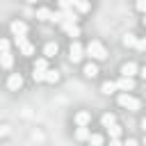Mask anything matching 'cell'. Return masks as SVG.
I'll return each mask as SVG.
<instances>
[{"label":"cell","mask_w":146,"mask_h":146,"mask_svg":"<svg viewBox=\"0 0 146 146\" xmlns=\"http://www.w3.org/2000/svg\"><path fill=\"white\" fill-rule=\"evenodd\" d=\"M84 52H87L89 57H94V59H105V57H107V52H105V46H103L100 41H91V43L84 48Z\"/></svg>","instance_id":"cell-1"},{"label":"cell","mask_w":146,"mask_h":146,"mask_svg":"<svg viewBox=\"0 0 146 146\" xmlns=\"http://www.w3.org/2000/svg\"><path fill=\"white\" fill-rule=\"evenodd\" d=\"M119 105L125 107V110H130V112H137V110L141 107V103H139L135 96H130V94H121V96H119Z\"/></svg>","instance_id":"cell-2"},{"label":"cell","mask_w":146,"mask_h":146,"mask_svg":"<svg viewBox=\"0 0 146 146\" xmlns=\"http://www.w3.org/2000/svg\"><path fill=\"white\" fill-rule=\"evenodd\" d=\"M16 46H18V50L25 55V57H30V55H34V46L27 41V36H16Z\"/></svg>","instance_id":"cell-3"},{"label":"cell","mask_w":146,"mask_h":146,"mask_svg":"<svg viewBox=\"0 0 146 146\" xmlns=\"http://www.w3.org/2000/svg\"><path fill=\"white\" fill-rule=\"evenodd\" d=\"M68 57H71V62H80V59L84 57V48H82L78 41H73L71 48H68Z\"/></svg>","instance_id":"cell-4"},{"label":"cell","mask_w":146,"mask_h":146,"mask_svg":"<svg viewBox=\"0 0 146 146\" xmlns=\"http://www.w3.org/2000/svg\"><path fill=\"white\" fill-rule=\"evenodd\" d=\"M116 87H119L121 91H132V89H135V80H132V75H121L119 82H116Z\"/></svg>","instance_id":"cell-5"},{"label":"cell","mask_w":146,"mask_h":146,"mask_svg":"<svg viewBox=\"0 0 146 146\" xmlns=\"http://www.w3.org/2000/svg\"><path fill=\"white\" fill-rule=\"evenodd\" d=\"M7 87H9L11 91H18V89L23 87V78H21L18 73H11V75H9V80H7Z\"/></svg>","instance_id":"cell-6"},{"label":"cell","mask_w":146,"mask_h":146,"mask_svg":"<svg viewBox=\"0 0 146 146\" xmlns=\"http://www.w3.org/2000/svg\"><path fill=\"white\" fill-rule=\"evenodd\" d=\"M11 32H14V36H25L27 34V25L23 21H14L11 23Z\"/></svg>","instance_id":"cell-7"},{"label":"cell","mask_w":146,"mask_h":146,"mask_svg":"<svg viewBox=\"0 0 146 146\" xmlns=\"http://www.w3.org/2000/svg\"><path fill=\"white\" fill-rule=\"evenodd\" d=\"M11 64H14V57L9 55V50L7 52H0V66L2 68H11Z\"/></svg>","instance_id":"cell-8"},{"label":"cell","mask_w":146,"mask_h":146,"mask_svg":"<svg viewBox=\"0 0 146 146\" xmlns=\"http://www.w3.org/2000/svg\"><path fill=\"white\" fill-rule=\"evenodd\" d=\"M59 25H62V27H64L71 36H78V34H80V27H78L75 23H59Z\"/></svg>","instance_id":"cell-9"},{"label":"cell","mask_w":146,"mask_h":146,"mask_svg":"<svg viewBox=\"0 0 146 146\" xmlns=\"http://www.w3.org/2000/svg\"><path fill=\"white\" fill-rule=\"evenodd\" d=\"M135 73H137V64L128 62V64H123V66H121V75H135Z\"/></svg>","instance_id":"cell-10"},{"label":"cell","mask_w":146,"mask_h":146,"mask_svg":"<svg viewBox=\"0 0 146 146\" xmlns=\"http://www.w3.org/2000/svg\"><path fill=\"white\" fill-rule=\"evenodd\" d=\"M89 121H91L89 112H78V114H75V123H78V125H87Z\"/></svg>","instance_id":"cell-11"},{"label":"cell","mask_w":146,"mask_h":146,"mask_svg":"<svg viewBox=\"0 0 146 146\" xmlns=\"http://www.w3.org/2000/svg\"><path fill=\"white\" fill-rule=\"evenodd\" d=\"M36 18H39V21H52V11L43 7V9H39V11H36Z\"/></svg>","instance_id":"cell-12"},{"label":"cell","mask_w":146,"mask_h":146,"mask_svg":"<svg viewBox=\"0 0 146 146\" xmlns=\"http://www.w3.org/2000/svg\"><path fill=\"white\" fill-rule=\"evenodd\" d=\"M75 139H89V130H87V125H78V130H75Z\"/></svg>","instance_id":"cell-13"},{"label":"cell","mask_w":146,"mask_h":146,"mask_svg":"<svg viewBox=\"0 0 146 146\" xmlns=\"http://www.w3.org/2000/svg\"><path fill=\"white\" fill-rule=\"evenodd\" d=\"M84 75H87V78H96V75H98V66H96V64H87V66H84Z\"/></svg>","instance_id":"cell-14"},{"label":"cell","mask_w":146,"mask_h":146,"mask_svg":"<svg viewBox=\"0 0 146 146\" xmlns=\"http://www.w3.org/2000/svg\"><path fill=\"white\" fill-rule=\"evenodd\" d=\"M73 7H75L78 11H82V14L89 11V2H87V0H73Z\"/></svg>","instance_id":"cell-15"},{"label":"cell","mask_w":146,"mask_h":146,"mask_svg":"<svg viewBox=\"0 0 146 146\" xmlns=\"http://www.w3.org/2000/svg\"><path fill=\"white\" fill-rule=\"evenodd\" d=\"M137 43H139V39L135 34H125L123 36V46H137Z\"/></svg>","instance_id":"cell-16"},{"label":"cell","mask_w":146,"mask_h":146,"mask_svg":"<svg viewBox=\"0 0 146 146\" xmlns=\"http://www.w3.org/2000/svg\"><path fill=\"white\" fill-rule=\"evenodd\" d=\"M43 52H46V57H55L57 55V43H48L43 48Z\"/></svg>","instance_id":"cell-17"},{"label":"cell","mask_w":146,"mask_h":146,"mask_svg":"<svg viewBox=\"0 0 146 146\" xmlns=\"http://www.w3.org/2000/svg\"><path fill=\"white\" fill-rule=\"evenodd\" d=\"M32 78H34V82H43V80H46V71L34 68V71H32Z\"/></svg>","instance_id":"cell-18"},{"label":"cell","mask_w":146,"mask_h":146,"mask_svg":"<svg viewBox=\"0 0 146 146\" xmlns=\"http://www.w3.org/2000/svg\"><path fill=\"white\" fill-rule=\"evenodd\" d=\"M57 80H59V73H57V71H46V82L55 84Z\"/></svg>","instance_id":"cell-19"},{"label":"cell","mask_w":146,"mask_h":146,"mask_svg":"<svg viewBox=\"0 0 146 146\" xmlns=\"http://www.w3.org/2000/svg\"><path fill=\"white\" fill-rule=\"evenodd\" d=\"M114 89H119V87H116V82H103V87H100V91H103V94H112Z\"/></svg>","instance_id":"cell-20"},{"label":"cell","mask_w":146,"mask_h":146,"mask_svg":"<svg viewBox=\"0 0 146 146\" xmlns=\"http://www.w3.org/2000/svg\"><path fill=\"white\" fill-rule=\"evenodd\" d=\"M100 121H103V125H105V128H110L112 123H116V119H114V114H103V119H100Z\"/></svg>","instance_id":"cell-21"},{"label":"cell","mask_w":146,"mask_h":146,"mask_svg":"<svg viewBox=\"0 0 146 146\" xmlns=\"http://www.w3.org/2000/svg\"><path fill=\"white\" fill-rule=\"evenodd\" d=\"M107 130H110V135H112V137H119V135H121V128H119L116 123H112V125H110Z\"/></svg>","instance_id":"cell-22"},{"label":"cell","mask_w":146,"mask_h":146,"mask_svg":"<svg viewBox=\"0 0 146 146\" xmlns=\"http://www.w3.org/2000/svg\"><path fill=\"white\" fill-rule=\"evenodd\" d=\"M59 7H62V11H66L73 7V0H59Z\"/></svg>","instance_id":"cell-23"},{"label":"cell","mask_w":146,"mask_h":146,"mask_svg":"<svg viewBox=\"0 0 146 146\" xmlns=\"http://www.w3.org/2000/svg\"><path fill=\"white\" fill-rule=\"evenodd\" d=\"M34 68H41V71H48V64H46V59H36V64H34Z\"/></svg>","instance_id":"cell-24"},{"label":"cell","mask_w":146,"mask_h":146,"mask_svg":"<svg viewBox=\"0 0 146 146\" xmlns=\"http://www.w3.org/2000/svg\"><path fill=\"white\" fill-rule=\"evenodd\" d=\"M89 141L91 144H103V137L100 135H89Z\"/></svg>","instance_id":"cell-25"},{"label":"cell","mask_w":146,"mask_h":146,"mask_svg":"<svg viewBox=\"0 0 146 146\" xmlns=\"http://www.w3.org/2000/svg\"><path fill=\"white\" fill-rule=\"evenodd\" d=\"M9 50V41L7 39H0V52H7Z\"/></svg>","instance_id":"cell-26"},{"label":"cell","mask_w":146,"mask_h":146,"mask_svg":"<svg viewBox=\"0 0 146 146\" xmlns=\"http://www.w3.org/2000/svg\"><path fill=\"white\" fill-rule=\"evenodd\" d=\"M137 9L139 11H146V0H137Z\"/></svg>","instance_id":"cell-27"},{"label":"cell","mask_w":146,"mask_h":146,"mask_svg":"<svg viewBox=\"0 0 146 146\" xmlns=\"http://www.w3.org/2000/svg\"><path fill=\"white\" fill-rule=\"evenodd\" d=\"M137 48H141V50H146V36H144V39H139V43H137Z\"/></svg>","instance_id":"cell-28"},{"label":"cell","mask_w":146,"mask_h":146,"mask_svg":"<svg viewBox=\"0 0 146 146\" xmlns=\"http://www.w3.org/2000/svg\"><path fill=\"white\" fill-rule=\"evenodd\" d=\"M110 144H112V146H119V144H121V139H119V137H112V141H110Z\"/></svg>","instance_id":"cell-29"},{"label":"cell","mask_w":146,"mask_h":146,"mask_svg":"<svg viewBox=\"0 0 146 146\" xmlns=\"http://www.w3.org/2000/svg\"><path fill=\"white\" fill-rule=\"evenodd\" d=\"M7 132H9V130H7V125H0V137H5Z\"/></svg>","instance_id":"cell-30"},{"label":"cell","mask_w":146,"mask_h":146,"mask_svg":"<svg viewBox=\"0 0 146 146\" xmlns=\"http://www.w3.org/2000/svg\"><path fill=\"white\" fill-rule=\"evenodd\" d=\"M141 78H144V80H146V66H144V68H141Z\"/></svg>","instance_id":"cell-31"},{"label":"cell","mask_w":146,"mask_h":146,"mask_svg":"<svg viewBox=\"0 0 146 146\" xmlns=\"http://www.w3.org/2000/svg\"><path fill=\"white\" fill-rule=\"evenodd\" d=\"M141 128H144V130H146V116H144V119H141Z\"/></svg>","instance_id":"cell-32"},{"label":"cell","mask_w":146,"mask_h":146,"mask_svg":"<svg viewBox=\"0 0 146 146\" xmlns=\"http://www.w3.org/2000/svg\"><path fill=\"white\" fill-rule=\"evenodd\" d=\"M27 2H36V0H27Z\"/></svg>","instance_id":"cell-33"},{"label":"cell","mask_w":146,"mask_h":146,"mask_svg":"<svg viewBox=\"0 0 146 146\" xmlns=\"http://www.w3.org/2000/svg\"><path fill=\"white\" fill-rule=\"evenodd\" d=\"M144 25H146V16H144Z\"/></svg>","instance_id":"cell-34"},{"label":"cell","mask_w":146,"mask_h":146,"mask_svg":"<svg viewBox=\"0 0 146 146\" xmlns=\"http://www.w3.org/2000/svg\"><path fill=\"white\" fill-rule=\"evenodd\" d=\"M144 141H146V139H144Z\"/></svg>","instance_id":"cell-35"}]
</instances>
